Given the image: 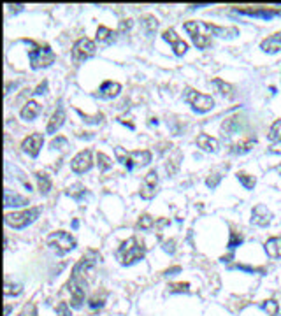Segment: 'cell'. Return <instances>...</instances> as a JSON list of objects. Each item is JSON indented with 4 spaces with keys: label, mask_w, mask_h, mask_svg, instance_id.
Listing matches in <instances>:
<instances>
[{
    "label": "cell",
    "mask_w": 281,
    "mask_h": 316,
    "mask_svg": "<svg viewBox=\"0 0 281 316\" xmlns=\"http://www.w3.org/2000/svg\"><path fill=\"white\" fill-rule=\"evenodd\" d=\"M146 255V246L137 237H129L120 244L116 251V258L122 265H134L139 260H142Z\"/></svg>",
    "instance_id": "1"
},
{
    "label": "cell",
    "mask_w": 281,
    "mask_h": 316,
    "mask_svg": "<svg viewBox=\"0 0 281 316\" xmlns=\"http://www.w3.org/2000/svg\"><path fill=\"white\" fill-rule=\"evenodd\" d=\"M116 160L127 167V171H132L134 167H144L151 162V151L149 149H137V151H125L122 146L115 148Z\"/></svg>",
    "instance_id": "2"
},
{
    "label": "cell",
    "mask_w": 281,
    "mask_h": 316,
    "mask_svg": "<svg viewBox=\"0 0 281 316\" xmlns=\"http://www.w3.org/2000/svg\"><path fill=\"white\" fill-rule=\"evenodd\" d=\"M41 214V208H30L25 209V211H18V212H7L5 214V223L9 227L16 228V230H21V228L32 225L35 219Z\"/></svg>",
    "instance_id": "3"
},
{
    "label": "cell",
    "mask_w": 281,
    "mask_h": 316,
    "mask_svg": "<svg viewBox=\"0 0 281 316\" xmlns=\"http://www.w3.org/2000/svg\"><path fill=\"white\" fill-rule=\"evenodd\" d=\"M186 104L192 105V109L195 112H207L215 107V99L211 95H206V93H200L193 88H186L185 95H183Z\"/></svg>",
    "instance_id": "4"
},
{
    "label": "cell",
    "mask_w": 281,
    "mask_h": 316,
    "mask_svg": "<svg viewBox=\"0 0 281 316\" xmlns=\"http://www.w3.org/2000/svg\"><path fill=\"white\" fill-rule=\"evenodd\" d=\"M48 246L56 255H67V253L76 248V239L72 237L69 232L58 230L48 235Z\"/></svg>",
    "instance_id": "5"
},
{
    "label": "cell",
    "mask_w": 281,
    "mask_h": 316,
    "mask_svg": "<svg viewBox=\"0 0 281 316\" xmlns=\"http://www.w3.org/2000/svg\"><path fill=\"white\" fill-rule=\"evenodd\" d=\"M28 58H30V67L33 71H37V69L49 67L56 60V55L53 53V49L49 46H35V48L28 51Z\"/></svg>",
    "instance_id": "6"
},
{
    "label": "cell",
    "mask_w": 281,
    "mask_h": 316,
    "mask_svg": "<svg viewBox=\"0 0 281 316\" xmlns=\"http://www.w3.org/2000/svg\"><path fill=\"white\" fill-rule=\"evenodd\" d=\"M95 53H97L95 42L88 37H81L74 42V46H72V62L81 63V62H85V60L92 58Z\"/></svg>",
    "instance_id": "7"
},
{
    "label": "cell",
    "mask_w": 281,
    "mask_h": 316,
    "mask_svg": "<svg viewBox=\"0 0 281 316\" xmlns=\"http://www.w3.org/2000/svg\"><path fill=\"white\" fill-rule=\"evenodd\" d=\"M92 165H93V160H92V151H90V149L79 151L78 155L72 158V162H70V169H72L76 174H85V172H88L90 169H92Z\"/></svg>",
    "instance_id": "8"
},
{
    "label": "cell",
    "mask_w": 281,
    "mask_h": 316,
    "mask_svg": "<svg viewBox=\"0 0 281 316\" xmlns=\"http://www.w3.org/2000/svg\"><path fill=\"white\" fill-rule=\"evenodd\" d=\"M162 37H163V41L169 42V44L172 46L174 55H176V56H183L186 51H188V44H186V42L183 41V39L179 37L178 34H176V30H174V28L163 30Z\"/></svg>",
    "instance_id": "9"
},
{
    "label": "cell",
    "mask_w": 281,
    "mask_h": 316,
    "mask_svg": "<svg viewBox=\"0 0 281 316\" xmlns=\"http://www.w3.org/2000/svg\"><path fill=\"white\" fill-rule=\"evenodd\" d=\"M234 12L250 18H260V19H273L276 16H281L280 9H267V7H246V9H234Z\"/></svg>",
    "instance_id": "10"
},
{
    "label": "cell",
    "mask_w": 281,
    "mask_h": 316,
    "mask_svg": "<svg viewBox=\"0 0 281 316\" xmlns=\"http://www.w3.org/2000/svg\"><path fill=\"white\" fill-rule=\"evenodd\" d=\"M42 144H44V137H42V134H39V132H33V134L28 135V137L23 139L21 149L25 153H28L32 158H35V156L39 155V151H41Z\"/></svg>",
    "instance_id": "11"
},
{
    "label": "cell",
    "mask_w": 281,
    "mask_h": 316,
    "mask_svg": "<svg viewBox=\"0 0 281 316\" xmlns=\"http://www.w3.org/2000/svg\"><path fill=\"white\" fill-rule=\"evenodd\" d=\"M156 186H158V174H156V171H149L144 176V181H142V186H140V197L146 199V201L153 199L156 194Z\"/></svg>",
    "instance_id": "12"
},
{
    "label": "cell",
    "mask_w": 281,
    "mask_h": 316,
    "mask_svg": "<svg viewBox=\"0 0 281 316\" xmlns=\"http://www.w3.org/2000/svg\"><path fill=\"white\" fill-rule=\"evenodd\" d=\"M67 290L70 292V308L79 309L83 306V302H85L86 287H83L79 283L69 279V283H67Z\"/></svg>",
    "instance_id": "13"
},
{
    "label": "cell",
    "mask_w": 281,
    "mask_h": 316,
    "mask_svg": "<svg viewBox=\"0 0 281 316\" xmlns=\"http://www.w3.org/2000/svg\"><path fill=\"white\" fill-rule=\"evenodd\" d=\"M199 23H200V28L209 32L211 35H216V37L232 39V37H237V35H239V30H237L236 26H227V28H223V26L211 25V23H206V21H199Z\"/></svg>",
    "instance_id": "14"
},
{
    "label": "cell",
    "mask_w": 281,
    "mask_h": 316,
    "mask_svg": "<svg viewBox=\"0 0 281 316\" xmlns=\"http://www.w3.org/2000/svg\"><path fill=\"white\" fill-rule=\"evenodd\" d=\"M273 219V212L266 208L264 204H257L252 211V223L257 227H267Z\"/></svg>",
    "instance_id": "15"
},
{
    "label": "cell",
    "mask_w": 281,
    "mask_h": 316,
    "mask_svg": "<svg viewBox=\"0 0 281 316\" xmlns=\"http://www.w3.org/2000/svg\"><path fill=\"white\" fill-rule=\"evenodd\" d=\"M63 123H65V111H63L62 105H58L56 111L51 114V118H49L48 126H46V132H48V134H56V132L62 128Z\"/></svg>",
    "instance_id": "16"
},
{
    "label": "cell",
    "mask_w": 281,
    "mask_h": 316,
    "mask_svg": "<svg viewBox=\"0 0 281 316\" xmlns=\"http://www.w3.org/2000/svg\"><path fill=\"white\" fill-rule=\"evenodd\" d=\"M260 49H262L264 53H269V55L280 53L281 51V32H276V34L264 39V41L260 42Z\"/></svg>",
    "instance_id": "17"
},
{
    "label": "cell",
    "mask_w": 281,
    "mask_h": 316,
    "mask_svg": "<svg viewBox=\"0 0 281 316\" xmlns=\"http://www.w3.org/2000/svg\"><path fill=\"white\" fill-rule=\"evenodd\" d=\"M120 92H122V85L116 81H104L102 86L99 88V92H97V95H99L100 99H115L120 95Z\"/></svg>",
    "instance_id": "18"
},
{
    "label": "cell",
    "mask_w": 281,
    "mask_h": 316,
    "mask_svg": "<svg viewBox=\"0 0 281 316\" xmlns=\"http://www.w3.org/2000/svg\"><path fill=\"white\" fill-rule=\"evenodd\" d=\"M197 146L206 153H216L220 149V142L207 134H200L199 137H197Z\"/></svg>",
    "instance_id": "19"
},
{
    "label": "cell",
    "mask_w": 281,
    "mask_h": 316,
    "mask_svg": "<svg viewBox=\"0 0 281 316\" xmlns=\"http://www.w3.org/2000/svg\"><path fill=\"white\" fill-rule=\"evenodd\" d=\"M28 204V199L21 197L18 194H12L11 190L5 188L4 192V206L5 208H19V206H26Z\"/></svg>",
    "instance_id": "20"
},
{
    "label": "cell",
    "mask_w": 281,
    "mask_h": 316,
    "mask_svg": "<svg viewBox=\"0 0 281 316\" xmlns=\"http://www.w3.org/2000/svg\"><path fill=\"white\" fill-rule=\"evenodd\" d=\"M264 248H266V253H267V257L269 258H273V260L281 258V237L267 239V242L264 244Z\"/></svg>",
    "instance_id": "21"
},
{
    "label": "cell",
    "mask_w": 281,
    "mask_h": 316,
    "mask_svg": "<svg viewBox=\"0 0 281 316\" xmlns=\"http://www.w3.org/2000/svg\"><path fill=\"white\" fill-rule=\"evenodd\" d=\"M39 112H41V104H39V102H35V101H28L25 105H23V109H21V112H19V114H21L23 119L30 121V119L37 118Z\"/></svg>",
    "instance_id": "22"
},
{
    "label": "cell",
    "mask_w": 281,
    "mask_h": 316,
    "mask_svg": "<svg viewBox=\"0 0 281 316\" xmlns=\"http://www.w3.org/2000/svg\"><path fill=\"white\" fill-rule=\"evenodd\" d=\"M97 41H99V44L109 46L111 42L116 41V32H113L108 26L100 25L99 28H97Z\"/></svg>",
    "instance_id": "23"
},
{
    "label": "cell",
    "mask_w": 281,
    "mask_h": 316,
    "mask_svg": "<svg viewBox=\"0 0 281 316\" xmlns=\"http://www.w3.org/2000/svg\"><path fill=\"white\" fill-rule=\"evenodd\" d=\"M183 160V155H181V151H179L178 148L174 149V156H169L167 158V162H165V171H167V174H176L178 172V169H179V162Z\"/></svg>",
    "instance_id": "24"
},
{
    "label": "cell",
    "mask_w": 281,
    "mask_h": 316,
    "mask_svg": "<svg viewBox=\"0 0 281 316\" xmlns=\"http://www.w3.org/2000/svg\"><path fill=\"white\" fill-rule=\"evenodd\" d=\"M65 194L69 195L70 199H74V201L81 202L83 199L86 197V188L81 185V183H76V185H70L69 188H67Z\"/></svg>",
    "instance_id": "25"
},
{
    "label": "cell",
    "mask_w": 281,
    "mask_h": 316,
    "mask_svg": "<svg viewBox=\"0 0 281 316\" xmlns=\"http://www.w3.org/2000/svg\"><path fill=\"white\" fill-rule=\"evenodd\" d=\"M211 85L216 86V88H218V92L222 93L223 97H229V99L234 97V86L229 85V83H225V81H222V79L216 78V79H213V81H211Z\"/></svg>",
    "instance_id": "26"
},
{
    "label": "cell",
    "mask_w": 281,
    "mask_h": 316,
    "mask_svg": "<svg viewBox=\"0 0 281 316\" xmlns=\"http://www.w3.org/2000/svg\"><path fill=\"white\" fill-rule=\"evenodd\" d=\"M35 179H37L39 192L41 194H48L49 190H51V179H49V176L44 174V172H35Z\"/></svg>",
    "instance_id": "27"
},
{
    "label": "cell",
    "mask_w": 281,
    "mask_h": 316,
    "mask_svg": "<svg viewBox=\"0 0 281 316\" xmlns=\"http://www.w3.org/2000/svg\"><path fill=\"white\" fill-rule=\"evenodd\" d=\"M253 146H255V139H244V141L236 142V144L232 146V153H236V155H243V153H248Z\"/></svg>",
    "instance_id": "28"
},
{
    "label": "cell",
    "mask_w": 281,
    "mask_h": 316,
    "mask_svg": "<svg viewBox=\"0 0 281 316\" xmlns=\"http://www.w3.org/2000/svg\"><path fill=\"white\" fill-rule=\"evenodd\" d=\"M237 179H239V183L244 186L246 190H253L255 188V185H257V179H255V176H252V174H246V172H237Z\"/></svg>",
    "instance_id": "29"
},
{
    "label": "cell",
    "mask_w": 281,
    "mask_h": 316,
    "mask_svg": "<svg viewBox=\"0 0 281 316\" xmlns=\"http://www.w3.org/2000/svg\"><path fill=\"white\" fill-rule=\"evenodd\" d=\"M260 308L267 313V316H278V311H280V304L274 299H267V301L260 302Z\"/></svg>",
    "instance_id": "30"
},
{
    "label": "cell",
    "mask_w": 281,
    "mask_h": 316,
    "mask_svg": "<svg viewBox=\"0 0 281 316\" xmlns=\"http://www.w3.org/2000/svg\"><path fill=\"white\" fill-rule=\"evenodd\" d=\"M140 25H142V28H144V32L148 35H151L153 32L158 28V21H156V18H153V16H144V18L140 19Z\"/></svg>",
    "instance_id": "31"
},
{
    "label": "cell",
    "mask_w": 281,
    "mask_h": 316,
    "mask_svg": "<svg viewBox=\"0 0 281 316\" xmlns=\"http://www.w3.org/2000/svg\"><path fill=\"white\" fill-rule=\"evenodd\" d=\"M267 139H269L271 142L281 141V119H276V121L271 125L269 134H267Z\"/></svg>",
    "instance_id": "32"
},
{
    "label": "cell",
    "mask_w": 281,
    "mask_h": 316,
    "mask_svg": "<svg viewBox=\"0 0 281 316\" xmlns=\"http://www.w3.org/2000/svg\"><path fill=\"white\" fill-rule=\"evenodd\" d=\"M239 118H229V119H225V123H223V126H222V130L225 132V134H234V132H237L239 130Z\"/></svg>",
    "instance_id": "33"
},
{
    "label": "cell",
    "mask_w": 281,
    "mask_h": 316,
    "mask_svg": "<svg viewBox=\"0 0 281 316\" xmlns=\"http://www.w3.org/2000/svg\"><path fill=\"white\" fill-rule=\"evenodd\" d=\"M97 165H99L100 171H109L113 167V160L109 158L108 155H104V153H97Z\"/></svg>",
    "instance_id": "34"
},
{
    "label": "cell",
    "mask_w": 281,
    "mask_h": 316,
    "mask_svg": "<svg viewBox=\"0 0 281 316\" xmlns=\"http://www.w3.org/2000/svg\"><path fill=\"white\" fill-rule=\"evenodd\" d=\"M78 111V114L83 118V121L85 123H92V125H100V123L104 121V114L102 112H97L95 116H88V114H85L83 111H79V109H76Z\"/></svg>",
    "instance_id": "35"
},
{
    "label": "cell",
    "mask_w": 281,
    "mask_h": 316,
    "mask_svg": "<svg viewBox=\"0 0 281 316\" xmlns=\"http://www.w3.org/2000/svg\"><path fill=\"white\" fill-rule=\"evenodd\" d=\"M192 41H193V44H195L199 49H206V48H209V46H211V39L207 37V35H204V34L193 35Z\"/></svg>",
    "instance_id": "36"
},
{
    "label": "cell",
    "mask_w": 281,
    "mask_h": 316,
    "mask_svg": "<svg viewBox=\"0 0 281 316\" xmlns=\"http://www.w3.org/2000/svg\"><path fill=\"white\" fill-rule=\"evenodd\" d=\"M23 292V287L19 285V283H5V287H4V295L5 297H11V295H19Z\"/></svg>",
    "instance_id": "37"
},
{
    "label": "cell",
    "mask_w": 281,
    "mask_h": 316,
    "mask_svg": "<svg viewBox=\"0 0 281 316\" xmlns=\"http://www.w3.org/2000/svg\"><path fill=\"white\" fill-rule=\"evenodd\" d=\"M153 225H155V219L149 214H142L139 218V221H137V227H139L140 230H149V228H153Z\"/></svg>",
    "instance_id": "38"
},
{
    "label": "cell",
    "mask_w": 281,
    "mask_h": 316,
    "mask_svg": "<svg viewBox=\"0 0 281 316\" xmlns=\"http://www.w3.org/2000/svg\"><path fill=\"white\" fill-rule=\"evenodd\" d=\"M170 294H188L190 292V283H172L169 285Z\"/></svg>",
    "instance_id": "39"
},
{
    "label": "cell",
    "mask_w": 281,
    "mask_h": 316,
    "mask_svg": "<svg viewBox=\"0 0 281 316\" xmlns=\"http://www.w3.org/2000/svg\"><path fill=\"white\" fill-rule=\"evenodd\" d=\"M244 241L243 234H239V232H230V237H229V249L230 251H234V249L237 248V246H241Z\"/></svg>",
    "instance_id": "40"
},
{
    "label": "cell",
    "mask_w": 281,
    "mask_h": 316,
    "mask_svg": "<svg viewBox=\"0 0 281 316\" xmlns=\"http://www.w3.org/2000/svg\"><path fill=\"white\" fill-rule=\"evenodd\" d=\"M67 144H69L67 137H63V135H58V137H55L51 142H49V148H51V149H63V148H67Z\"/></svg>",
    "instance_id": "41"
},
{
    "label": "cell",
    "mask_w": 281,
    "mask_h": 316,
    "mask_svg": "<svg viewBox=\"0 0 281 316\" xmlns=\"http://www.w3.org/2000/svg\"><path fill=\"white\" fill-rule=\"evenodd\" d=\"M56 311V316H72V313H70V306L67 304V302H58V306L55 308Z\"/></svg>",
    "instance_id": "42"
},
{
    "label": "cell",
    "mask_w": 281,
    "mask_h": 316,
    "mask_svg": "<svg viewBox=\"0 0 281 316\" xmlns=\"http://www.w3.org/2000/svg\"><path fill=\"white\" fill-rule=\"evenodd\" d=\"M18 316H37V306L33 304V302H30V304H26L21 309V313Z\"/></svg>",
    "instance_id": "43"
},
{
    "label": "cell",
    "mask_w": 281,
    "mask_h": 316,
    "mask_svg": "<svg viewBox=\"0 0 281 316\" xmlns=\"http://www.w3.org/2000/svg\"><path fill=\"white\" fill-rule=\"evenodd\" d=\"M88 306H90V309H93V311H95V309H100L104 306V299L102 297H97V295H93V297L88 301Z\"/></svg>",
    "instance_id": "44"
},
{
    "label": "cell",
    "mask_w": 281,
    "mask_h": 316,
    "mask_svg": "<svg viewBox=\"0 0 281 316\" xmlns=\"http://www.w3.org/2000/svg\"><path fill=\"white\" fill-rule=\"evenodd\" d=\"M162 249L165 253H169V255H174V253H176V242H174V239H169V241L163 242Z\"/></svg>",
    "instance_id": "45"
},
{
    "label": "cell",
    "mask_w": 281,
    "mask_h": 316,
    "mask_svg": "<svg viewBox=\"0 0 281 316\" xmlns=\"http://www.w3.org/2000/svg\"><path fill=\"white\" fill-rule=\"evenodd\" d=\"M220 179H222V176H220V174H213L211 178H207L206 185L209 186V188H216V185L220 183Z\"/></svg>",
    "instance_id": "46"
},
{
    "label": "cell",
    "mask_w": 281,
    "mask_h": 316,
    "mask_svg": "<svg viewBox=\"0 0 281 316\" xmlns=\"http://www.w3.org/2000/svg\"><path fill=\"white\" fill-rule=\"evenodd\" d=\"M46 92H48V81H42L41 85L35 88V92L33 93H35V95H42V93H46Z\"/></svg>",
    "instance_id": "47"
},
{
    "label": "cell",
    "mask_w": 281,
    "mask_h": 316,
    "mask_svg": "<svg viewBox=\"0 0 281 316\" xmlns=\"http://www.w3.org/2000/svg\"><path fill=\"white\" fill-rule=\"evenodd\" d=\"M178 272H181V267H179V265H176V267L167 269V271L163 272V276H174V274H178Z\"/></svg>",
    "instance_id": "48"
},
{
    "label": "cell",
    "mask_w": 281,
    "mask_h": 316,
    "mask_svg": "<svg viewBox=\"0 0 281 316\" xmlns=\"http://www.w3.org/2000/svg\"><path fill=\"white\" fill-rule=\"evenodd\" d=\"M269 151L271 153H281V141L273 142V144H271V148H269Z\"/></svg>",
    "instance_id": "49"
},
{
    "label": "cell",
    "mask_w": 281,
    "mask_h": 316,
    "mask_svg": "<svg viewBox=\"0 0 281 316\" xmlns=\"http://www.w3.org/2000/svg\"><path fill=\"white\" fill-rule=\"evenodd\" d=\"M11 315V306H5V316Z\"/></svg>",
    "instance_id": "50"
},
{
    "label": "cell",
    "mask_w": 281,
    "mask_h": 316,
    "mask_svg": "<svg viewBox=\"0 0 281 316\" xmlns=\"http://www.w3.org/2000/svg\"><path fill=\"white\" fill-rule=\"evenodd\" d=\"M72 227H74V228L79 227V221H78V219H74V221H72Z\"/></svg>",
    "instance_id": "51"
}]
</instances>
